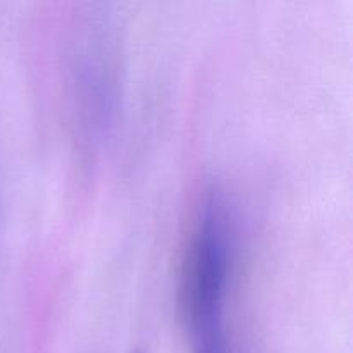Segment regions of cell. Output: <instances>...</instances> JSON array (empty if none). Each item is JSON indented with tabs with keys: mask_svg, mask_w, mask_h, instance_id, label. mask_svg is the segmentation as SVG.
<instances>
[{
	"mask_svg": "<svg viewBox=\"0 0 353 353\" xmlns=\"http://www.w3.org/2000/svg\"><path fill=\"white\" fill-rule=\"evenodd\" d=\"M130 353H145V352L140 350V348H134V350H131Z\"/></svg>",
	"mask_w": 353,
	"mask_h": 353,
	"instance_id": "3",
	"label": "cell"
},
{
	"mask_svg": "<svg viewBox=\"0 0 353 353\" xmlns=\"http://www.w3.org/2000/svg\"><path fill=\"white\" fill-rule=\"evenodd\" d=\"M233 231L223 195L210 190L200 207L183 262L181 307L193 340L224 333L223 317L230 285Z\"/></svg>",
	"mask_w": 353,
	"mask_h": 353,
	"instance_id": "1",
	"label": "cell"
},
{
	"mask_svg": "<svg viewBox=\"0 0 353 353\" xmlns=\"http://www.w3.org/2000/svg\"><path fill=\"white\" fill-rule=\"evenodd\" d=\"M195 353H226V340L224 333L210 334V336H200L193 340Z\"/></svg>",
	"mask_w": 353,
	"mask_h": 353,
	"instance_id": "2",
	"label": "cell"
}]
</instances>
